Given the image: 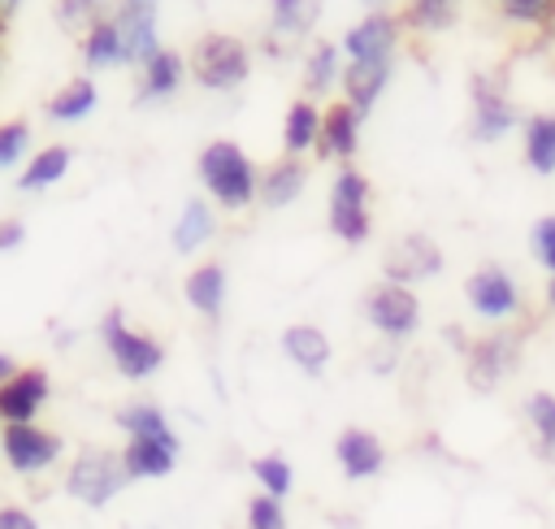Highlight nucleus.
<instances>
[{
	"label": "nucleus",
	"mask_w": 555,
	"mask_h": 529,
	"mask_svg": "<svg viewBox=\"0 0 555 529\" xmlns=\"http://www.w3.org/2000/svg\"><path fill=\"white\" fill-rule=\"evenodd\" d=\"M199 178H204L208 195H212L225 212L247 208V204L256 199V186H260L251 160H247L243 147L230 143V139H217V143H208V147L199 152Z\"/></svg>",
	"instance_id": "obj_1"
},
{
	"label": "nucleus",
	"mask_w": 555,
	"mask_h": 529,
	"mask_svg": "<svg viewBox=\"0 0 555 529\" xmlns=\"http://www.w3.org/2000/svg\"><path fill=\"white\" fill-rule=\"evenodd\" d=\"M126 464H121V451H108V447H91V451H78L69 473H65V494L87 503V507H108L121 490H126Z\"/></svg>",
	"instance_id": "obj_2"
},
{
	"label": "nucleus",
	"mask_w": 555,
	"mask_h": 529,
	"mask_svg": "<svg viewBox=\"0 0 555 529\" xmlns=\"http://www.w3.org/2000/svg\"><path fill=\"white\" fill-rule=\"evenodd\" d=\"M100 338H104V351H108L113 369H117L121 377H130V382H143V377H152V373L165 364V347H160L156 338L130 330L117 308L100 321Z\"/></svg>",
	"instance_id": "obj_3"
},
{
	"label": "nucleus",
	"mask_w": 555,
	"mask_h": 529,
	"mask_svg": "<svg viewBox=\"0 0 555 529\" xmlns=\"http://www.w3.org/2000/svg\"><path fill=\"white\" fill-rule=\"evenodd\" d=\"M251 56L234 35H204L191 48V74L208 87V91H230L247 78Z\"/></svg>",
	"instance_id": "obj_4"
},
{
	"label": "nucleus",
	"mask_w": 555,
	"mask_h": 529,
	"mask_svg": "<svg viewBox=\"0 0 555 529\" xmlns=\"http://www.w3.org/2000/svg\"><path fill=\"white\" fill-rule=\"evenodd\" d=\"M330 230L343 243L369 238V178L360 169H338L330 186Z\"/></svg>",
	"instance_id": "obj_5"
},
{
	"label": "nucleus",
	"mask_w": 555,
	"mask_h": 529,
	"mask_svg": "<svg viewBox=\"0 0 555 529\" xmlns=\"http://www.w3.org/2000/svg\"><path fill=\"white\" fill-rule=\"evenodd\" d=\"M364 317H369V325H373L382 338L399 343V338H408V334L421 325V299L412 295V286L382 282V286L369 291V299H364Z\"/></svg>",
	"instance_id": "obj_6"
},
{
	"label": "nucleus",
	"mask_w": 555,
	"mask_h": 529,
	"mask_svg": "<svg viewBox=\"0 0 555 529\" xmlns=\"http://www.w3.org/2000/svg\"><path fill=\"white\" fill-rule=\"evenodd\" d=\"M0 451H4V464L22 477H39L43 468H52L61 460V438L39 429L35 421L30 425H4L0 429Z\"/></svg>",
	"instance_id": "obj_7"
},
{
	"label": "nucleus",
	"mask_w": 555,
	"mask_h": 529,
	"mask_svg": "<svg viewBox=\"0 0 555 529\" xmlns=\"http://www.w3.org/2000/svg\"><path fill=\"white\" fill-rule=\"evenodd\" d=\"M464 295H468V308L486 321H512L520 312V286L507 269L499 264H481L468 282H464Z\"/></svg>",
	"instance_id": "obj_8"
},
{
	"label": "nucleus",
	"mask_w": 555,
	"mask_h": 529,
	"mask_svg": "<svg viewBox=\"0 0 555 529\" xmlns=\"http://www.w3.org/2000/svg\"><path fill=\"white\" fill-rule=\"evenodd\" d=\"M395 48H399V22L390 13H364L343 35V56L360 65H390Z\"/></svg>",
	"instance_id": "obj_9"
},
{
	"label": "nucleus",
	"mask_w": 555,
	"mask_h": 529,
	"mask_svg": "<svg viewBox=\"0 0 555 529\" xmlns=\"http://www.w3.org/2000/svg\"><path fill=\"white\" fill-rule=\"evenodd\" d=\"M117 35H121V65H147L160 43H156V4H143V0H121L117 13Z\"/></svg>",
	"instance_id": "obj_10"
},
{
	"label": "nucleus",
	"mask_w": 555,
	"mask_h": 529,
	"mask_svg": "<svg viewBox=\"0 0 555 529\" xmlns=\"http://www.w3.org/2000/svg\"><path fill=\"white\" fill-rule=\"evenodd\" d=\"M438 269H442V251H438V243L425 238V234H408V238L390 243V251H386V260H382L386 282H399V286L425 282V278H434Z\"/></svg>",
	"instance_id": "obj_11"
},
{
	"label": "nucleus",
	"mask_w": 555,
	"mask_h": 529,
	"mask_svg": "<svg viewBox=\"0 0 555 529\" xmlns=\"http://www.w3.org/2000/svg\"><path fill=\"white\" fill-rule=\"evenodd\" d=\"M520 360V338L516 334H490L468 347V382L477 390H494Z\"/></svg>",
	"instance_id": "obj_12"
},
{
	"label": "nucleus",
	"mask_w": 555,
	"mask_h": 529,
	"mask_svg": "<svg viewBox=\"0 0 555 529\" xmlns=\"http://www.w3.org/2000/svg\"><path fill=\"white\" fill-rule=\"evenodd\" d=\"M516 126V108L494 78H473V139L494 143Z\"/></svg>",
	"instance_id": "obj_13"
},
{
	"label": "nucleus",
	"mask_w": 555,
	"mask_h": 529,
	"mask_svg": "<svg viewBox=\"0 0 555 529\" xmlns=\"http://www.w3.org/2000/svg\"><path fill=\"white\" fill-rule=\"evenodd\" d=\"M52 382L43 369H22L13 382L0 386V421L4 425H30L39 416V408L48 403Z\"/></svg>",
	"instance_id": "obj_14"
},
{
	"label": "nucleus",
	"mask_w": 555,
	"mask_h": 529,
	"mask_svg": "<svg viewBox=\"0 0 555 529\" xmlns=\"http://www.w3.org/2000/svg\"><path fill=\"white\" fill-rule=\"evenodd\" d=\"M334 460H338V468H343L347 481H364V477H377V473H382V464H386V447H382V438H377L373 429L351 425V429L338 434V442H334Z\"/></svg>",
	"instance_id": "obj_15"
},
{
	"label": "nucleus",
	"mask_w": 555,
	"mask_h": 529,
	"mask_svg": "<svg viewBox=\"0 0 555 529\" xmlns=\"http://www.w3.org/2000/svg\"><path fill=\"white\" fill-rule=\"evenodd\" d=\"M121 464H126V477L130 481H156V477H169L173 473L178 447L173 442H156V438H130L121 447Z\"/></svg>",
	"instance_id": "obj_16"
},
{
	"label": "nucleus",
	"mask_w": 555,
	"mask_h": 529,
	"mask_svg": "<svg viewBox=\"0 0 555 529\" xmlns=\"http://www.w3.org/2000/svg\"><path fill=\"white\" fill-rule=\"evenodd\" d=\"M360 121H364V113L351 108L347 100H343V104H330V108L321 113V139H317V147H321L325 156L347 160V156L356 152V143H360Z\"/></svg>",
	"instance_id": "obj_17"
},
{
	"label": "nucleus",
	"mask_w": 555,
	"mask_h": 529,
	"mask_svg": "<svg viewBox=\"0 0 555 529\" xmlns=\"http://www.w3.org/2000/svg\"><path fill=\"white\" fill-rule=\"evenodd\" d=\"M304 182H308V169H304L295 156H286V160H278V165H269V169L260 173L256 195H260V204H264V208H286V204H295V199H299Z\"/></svg>",
	"instance_id": "obj_18"
},
{
	"label": "nucleus",
	"mask_w": 555,
	"mask_h": 529,
	"mask_svg": "<svg viewBox=\"0 0 555 529\" xmlns=\"http://www.w3.org/2000/svg\"><path fill=\"white\" fill-rule=\"evenodd\" d=\"M182 295H186V304H191L199 317L217 321L221 308H225V269H221V264H199V269H191Z\"/></svg>",
	"instance_id": "obj_19"
},
{
	"label": "nucleus",
	"mask_w": 555,
	"mask_h": 529,
	"mask_svg": "<svg viewBox=\"0 0 555 529\" xmlns=\"http://www.w3.org/2000/svg\"><path fill=\"white\" fill-rule=\"evenodd\" d=\"M282 351H286V360H295V369H304L312 377L330 364V338L317 325H291V330H282Z\"/></svg>",
	"instance_id": "obj_20"
},
{
	"label": "nucleus",
	"mask_w": 555,
	"mask_h": 529,
	"mask_svg": "<svg viewBox=\"0 0 555 529\" xmlns=\"http://www.w3.org/2000/svg\"><path fill=\"white\" fill-rule=\"evenodd\" d=\"M390 82V65H360V61H347L343 65V91H347V104L369 113L377 104V95L386 91Z\"/></svg>",
	"instance_id": "obj_21"
},
{
	"label": "nucleus",
	"mask_w": 555,
	"mask_h": 529,
	"mask_svg": "<svg viewBox=\"0 0 555 529\" xmlns=\"http://www.w3.org/2000/svg\"><path fill=\"white\" fill-rule=\"evenodd\" d=\"M212 230H217V217H212V208L204 204V199H186L182 204V212H178V221H173V251H182V256H191V251H199L208 238H212Z\"/></svg>",
	"instance_id": "obj_22"
},
{
	"label": "nucleus",
	"mask_w": 555,
	"mask_h": 529,
	"mask_svg": "<svg viewBox=\"0 0 555 529\" xmlns=\"http://www.w3.org/2000/svg\"><path fill=\"white\" fill-rule=\"evenodd\" d=\"M117 425L130 434V438H156V442H173V447H182L178 442V434L169 429V416L156 408V403H126V408H117Z\"/></svg>",
	"instance_id": "obj_23"
},
{
	"label": "nucleus",
	"mask_w": 555,
	"mask_h": 529,
	"mask_svg": "<svg viewBox=\"0 0 555 529\" xmlns=\"http://www.w3.org/2000/svg\"><path fill=\"white\" fill-rule=\"evenodd\" d=\"M334 82H343V43H330V39H317L312 52H308V65H304V87L312 95L330 91Z\"/></svg>",
	"instance_id": "obj_24"
},
{
	"label": "nucleus",
	"mask_w": 555,
	"mask_h": 529,
	"mask_svg": "<svg viewBox=\"0 0 555 529\" xmlns=\"http://www.w3.org/2000/svg\"><path fill=\"white\" fill-rule=\"evenodd\" d=\"M178 82H182V56H178V52H169V48H160V52L143 65L139 100H165V95H173V91H178Z\"/></svg>",
	"instance_id": "obj_25"
},
{
	"label": "nucleus",
	"mask_w": 555,
	"mask_h": 529,
	"mask_svg": "<svg viewBox=\"0 0 555 529\" xmlns=\"http://www.w3.org/2000/svg\"><path fill=\"white\" fill-rule=\"evenodd\" d=\"M65 169H69V147L52 143V147H43V152H35V156L26 160V169L17 173V186H22V191H43V186L61 182Z\"/></svg>",
	"instance_id": "obj_26"
},
{
	"label": "nucleus",
	"mask_w": 555,
	"mask_h": 529,
	"mask_svg": "<svg viewBox=\"0 0 555 529\" xmlns=\"http://www.w3.org/2000/svg\"><path fill=\"white\" fill-rule=\"evenodd\" d=\"M82 61L91 69H104V65H117L121 61V35H117V22L113 17H95L82 35Z\"/></svg>",
	"instance_id": "obj_27"
},
{
	"label": "nucleus",
	"mask_w": 555,
	"mask_h": 529,
	"mask_svg": "<svg viewBox=\"0 0 555 529\" xmlns=\"http://www.w3.org/2000/svg\"><path fill=\"white\" fill-rule=\"evenodd\" d=\"M321 139V113L308 104V100H295L291 108H286V126H282V147L295 156V152H304V147H312Z\"/></svg>",
	"instance_id": "obj_28"
},
{
	"label": "nucleus",
	"mask_w": 555,
	"mask_h": 529,
	"mask_svg": "<svg viewBox=\"0 0 555 529\" xmlns=\"http://www.w3.org/2000/svg\"><path fill=\"white\" fill-rule=\"evenodd\" d=\"M525 160L533 173H555V117L525 121Z\"/></svg>",
	"instance_id": "obj_29"
},
{
	"label": "nucleus",
	"mask_w": 555,
	"mask_h": 529,
	"mask_svg": "<svg viewBox=\"0 0 555 529\" xmlns=\"http://www.w3.org/2000/svg\"><path fill=\"white\" fill-rule=\"evenodd\" d=\"M95 108V82L91 78H74V82H65L52 100H48V117L52 121H78V117H87Z\"/></svg>",
	"instance_id": "obj_30"
},
{
	"label": "nucleus",
	"mask_w": 555,
	"mask_h": 529,
	"mask_svg": "<svg viewBox=\"0 0 555 529\" xmlns=\"http://www.w3.org/2000/svg\"><path fill=\"white\" fill-rule=\"evenodd\" d=\"M525 416H529L538 455H542V460H555V395H546V390L529 395V399H525Z\"/></svg>",
	"instance_id": "obj_31"
},
{
	"label": "nucleus",
	"mask_w": 555,
	"mask_h": 529,
	"mask_svg": "<svg viewBox=\"0 0 555 529\" xmlns=\"http://www.w3.org/2000/svg\"><path fill=\"white\" fill-rule=\"evenodd\" d=\"M251 477L260 481V494H273V499H286L295 490V468L282 460V455H260L251 460Z\"/></svg>",
	"instance_id": "obj_32"
},
{
	"label": "nucleus",
	"mask_w": 555,
	"mask_h": 529,
	"mask_svg": "<svg viewBox=\"0 0 555 529\" xmlns=\"http://www.w3.org/2000/svg\"><path fill=\"white\" fill-rule=\"evenodd\" d=\"M403 22L416 30H447L455 22V0H408Z\"/></svg>",
	"instance_id": "obj_33"
},
{
	"label": "nucleus",
	"mask_w": 555,
	"mask_h": 529,
	"mask_svg": "<svg viewBox=\"0 0 555 529\" xmlns=\"http://www.w3.org/2000/svg\"><path fill=\"white\" fill-rule=\"evenodd\" d=\"M317 22V0H273V30L304 35Z\"/></svg>",
	"instance_id": "obj_34"
},
{
	"label": "nucleus",
	"mask_w": 555,
	"mask_h": 529,
	"mask_svg": "<svg viewBox=\"0 0 555 529\" xmlns=\"http://www.w3.org/2000/svg\"><path fill=\"white\" fill-rule=\"evenodd\" d=\"M247 529H286V507H282V499L256 490V494L247 499Z\"/></svg>",
	"instance_id": "obj_35"
},
{
	"label": "nucleus",
	"mask_w": 555,
	"mask_h": 529,
	"mask_svg": "<svg viewBox=\"0 0 555 529\" xmlns=\"http://www.w3.org/2000/svg\"><path fill=\"white\" fill-rule=\"evenodd\" d=\"M499 9H503V17H507V22L538 26V22H551L555 0H499Z\"/></svg>",
	"instance_id": "obj_36"
},
{
	"label": "nucleus",
	"mask_w": 555,
	"mask_h": 529,
	"mask_svg": "<svg viewBox=\"0 0 555 529\" xmlns=\"http://www.w3.org/2000/svg\"><path fill=\"white\" fill-rule=\"evenodd\" d=\"M26 143H30V126L26 121H4L0 126V169L17 165V156L26 152Z\"/></svg>",
	"instance_id": "obj_37"
},
{
	"label": "nucleus",
	"mask_w": 555,
	"mask_h": 529,
	"mask_svg": "<svg viewBox=\"0 0 555 529\" xmlns=\"http://www.w3.org/2000/svg\"><path fill=\"white\" fill-rule=\"evenodd\" d=\"M529 247H533L538 264L555 273V212H551V217H542V221L533 225V234H529Z\"/></svg>",
	"instance_id": "obj_38"
},
{
	"label": "nucleus",
	"mask_w": 555,
	"mask_h": 529,
	"mask_svg": "<svg viewBox=\"0 0 555 529\" xmlns=\"http://www.w3.org/2000/svg\"><path fill=\"white\" fill-rule=\"evenodd\" d=\"M100 4H104V0H61V4H56V22H61L65 30H69V26H78L82 17H91V22H95V9H100Z\"/></svg>",
	"instance_id": "obj_39"
},
{
	"label": "nucleus",
	"mask_w": 555,
	"mask_h": 529,
	"mask_svg": "<svg viewBox=\"0 0 555 529\" xmlns=\"http://www.w3.org/2000/svg\"><path fill=\"white\" fill-rule=\"evenodd\" d=\"M0 529H39V520L26 507H0Z\"/></svg>",
	"instance_id": "obj_40"
},
{
	"label": "nucleus",
	"mask_w": 555,
	"mask_h": 529,
	"mask_svg": "<svg viewBox=\"0 0 555 529\" xmlns=\"http://www.w3.org/2000/svg\"><path fill=\"white\" fill-rule=\"evenodd\" d=\"M22 238H26V225H22V221H0V251L17 247Z\"/></svg>",
	"instance_id": "obj_41"
},
{
	"label": "nucleus",
	"mask_w": 555,
	"mask_h": 529,
	"mask_svg": "<svg viewBox=\"0 0 555 529\" xmlns=\"http://www.w3.org/2000/svg\"><path fill=\"white\" fill-rule=\"evenodd\" d=\"M17 373H22V369H17V360H13L9 351H0V386H4V382H13Z\"/></svg>",
	"instance_id": "obj_42"
},
{
	"label": "nucleus",
	"mask_w": 555,
	"mask_h": 529,
	"mask_svg": "<svg viewBox=\"0 0 555 529\" xmlns=\"http://www.w3.org/2000/svg\"><path fill=\"white\" fill-rule=\"evenodd\" d=\"M546 308L555 312V273H551V282H546Z\"/></svg>",
	"instance_id": "obj_43"
},
{
	"label": "nucleus",
	"mask_w": 555,
	"mask_h": 529,
	"mask_svg": "<svg viewBox=\"0 0 555 529\" xmlns=\"http://www.w3.org/2000/svg\"><path fill=\"white\" fill-rule=\"evenodd\" d=\"M364 4H369V9H373V13H382V9H386V4H390V0H364Z\"/></svg>",
	"instance_id": "obj_44"
},
{
	"label": "nucleus",
	"mask_w": 555,
	"mask_h": 529,
	"mask_svg": "<svg viewBox=\"0 0 555 529\" xmlns=\"http://www.w3.org/2000/svg\"><path fill=\"white\" fill-rule=\"evenodd\" d=\"M143 4H156V0H143Z\"/></svg>",
	"instance_id": "obj_45"
},
{
	"label": "nucleus",
	"mask_w": 555,
	"mask_h": 529,
	"mask_svg": "<svg viewBox=\"0 0 555 529\" xmlns=\"http://www.w3.org/2000/svg\"><path fill=\"white\" fill-rule=\"evenodd\" d=\"M0 17H4V9H0Z\"/></svg>",
	"instance_id": "obj_46"
}]
</instances>
